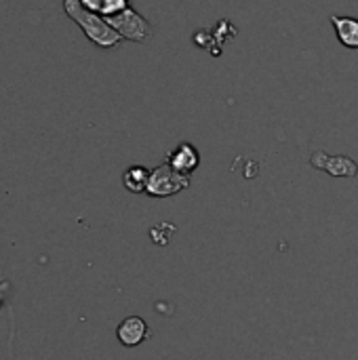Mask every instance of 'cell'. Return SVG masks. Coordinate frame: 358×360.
Masks as SVG:
<instances>
[{
	"label": "cell",
	"mask_w": 358,
	"mask_h": 360,
	"mask_svg": "<svg viewBox=\"0 0 358 360\" xmlns=\"http://www.w3.org/2000/svg\"><path fill=\"white\" fill-rule=\"evenodd\" d=\"M63 13L82 30V34L93 42L97 44L99 49H114L122 42V36L112 27L108 25V21L97 15V13H91L82 6L80 0H63Z\"/></svg>",
	"instance_id": "cell-1"
},
{
	"label": "cell",
	"mask_w": 358,
	"mask_h": 360,
	"mask_svg": "<svg viewBox=\"0 0 358 360\" xmlns=\"http://www.w3.org/2000/svg\"><path fill=\"white\" fill-rule=\"evenodd\" d=\"M108 21V25H112L120 36L122 40H131V42H148L154 34L152 30V23L139 15L133 6H129L127 11L118 13V15H112V17H103Z\"/></svg>",
	"instance_id": "cell-2"
},
{
	"label": "cell",
	"mask_w": 358,
	"mask_h": 360,
	"mask_svg": "<svg viewBox=\"0 0 358 360\" xmlns=\"http://www.w3.org/2000/svg\"><path fill=\"white\" fill-rule=\"evenodd\" d=\"M190 186V175H184L179 171H175L169 162L156 167L150 173V181H148V194L162 198V196H171L177 194L181 190H186Z\"/></svg>",
	"instance_id": "cell-3"
},
{
	"label": "cell",
	"mask_w": 358,
	"mask_h": 360,
	"mask_svg": "<svg viewBox=\"0 0 358 360\" xmlns=\"http://www.w3.org/2000/svg\"><path fill=\"white\" fill-rule=\"evenodd\" d=\"M310 165L314 169L327 171L333 177H354L358 173V167L354 160L348 156H329L325 152H314L310 158Z\"/></svg>",
	"instance_id": "cell-4"
},
{
	"label": "cell",
	"mask_w": 358,
	"mask_h": 360,
	"mask_svg": "<svg viewBox=\"0 0 358 360\" xmlns=\"http://www.w3.org/2000/svg\"><path fill=\"white\" fill-rule=\"evenodd\" d=\"M167 162L175 169V171H179V173H184V175H190L198 165H200V154H198V150L192 146V143H179L173 152H169V156H167Z\"/></svg>",
	"instance_id": "cell-5"
},
{
	"label": "cell",
	"mask_w": 358,
	"mask_h": 360,
	"mask_svg": "<svg viewBox=\"0 0 358 360\" xmlns=\"http://www.w3.org/2000/svg\"><path fill=\"white\" fill-rule=\"evenodd\" d=\"M116 335H118V340H120L122 346L133 348V346L141 344V342L148 338V325H146V321L139 319V316H129V319H124V321L120 323Z\"/></svg>",
	"instance_id": "cell-6"
},
{
	"label": "cell",
	"mask_w": 358,
	"mask_h": 360,
	"mask_svg": "<svg viewBox=\"0 0 358 360\" xmlns=\"http://www.w3.org/2000/svg\"><path fill=\"white\" fill-rule=\"evenodd\" d=\"M331 23L335 27L338 40L348 46V49H358V19L350 15H331Z\"/></svg>",
	"instance_id": "cell-7"
},
{
	"label": "cell",
	"mask_w": 358,
	"mask_h": 360,
	"mask_svg": "<svg viewBox=\"0 0 358 360\" xmlns=\"http://www.w3.org/2000/svg\"><path fill=\"white\" fill-rule=\"evenodd\" d=\"M150 173L152 171H148L146 167H141V165H133V167H129L127 171H124V175H122V184H124V188L129 190V192H146L148 190V181H150Z\"/></svg>",
	"instance_id": "cell-8"
},
{
	"label": "cell",
	"mask_w": 358,
	"mask_h": 360,
	"mask_svg": "<svg viewBox=\"0 0 358 360\" xmlns=\"http://www.w3.org/2000/svg\"><path fill=\"white\" fill-rule=\"evenodd\" d=\"M131 4H129V0H103V4H101V17H112V15H118V13H122V11H127Z\"/></svg>",
	"instance_id": "cell-9"
},
{
	"label": "cell",
	"mask_w": 358,
	"mask_h": 360,
	"mask_svg": "<svg viewBox=\"0 0 358 360\" xmlns=\"http://www.w3.org/2000/svg\"><path fill=\"white\" fill-rule=\"evenodd\" d=\"M82 2V6L87 8V11H91V13H101V4H103V0H80Z\"/></svg>",
	"instance_id": "cell-10"
},
{
	"label": "cell",
	"mask_w": 358,
	"mask_h": 360,
	"mask_svg": "<svg viewBox=\"0 0 358 360\" xmlns=\"http://www.w3.org/2000/svg\"><path fill=\"white\" fill-rule=\"evenodd\" d=\"M6 287H8L6 283H0V306L4 304V291H6Z\"/></svg>",
	"instance_id": "cell-11"
}]
</instances>
